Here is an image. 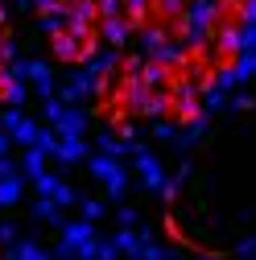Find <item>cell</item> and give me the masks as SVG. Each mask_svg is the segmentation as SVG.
<instances>
[{"instance_id":"obj_1","label":"cell","mask_w":256,"mask_h":260,"mask_svg":"<svg viewBox=\"0 0 256 260\" xmlns=\"http://www.w3.org/2000/svg\"><path fill=\"white\" fill-rule=\"evenodd\" d=\"M149 116H153L149 67L141 54H124L95 83V120L108 124L116 137H124L137 120H149Z\"/></svg>"}]
</instances>
